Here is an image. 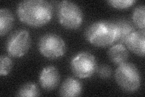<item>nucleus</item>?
I'll use <instances>...</instances> for the list:
<instances>
[{
  "label": "nucleus",
  "mask_w": 145,
  "mask_h": 97,
  "mask_svg": "<svg viewBox=\"0 0 145 97\" xmlns=\"http://www.w3.org/2000/svg\"><path fill=\"white\" fill-rule=\"evenodd\" d=\"M117 32L116 42L117 44H125L131 34L135 31V27L130 21L127 20H120L114 22Z\"/></svg>",
  "instance_id": "obj_12"
},
{
  "label": "nucleus",
  "mask_w": 145,
  "mask_h": 97,
  "mask_svg": "<svg viewBox=\"0 0 145 97\" xmlns=\"http://www.w3.org/2000/svg\"><path fill=\"white\" fill-rule=\"evenodd\" d=\"M13 67L12 59L6 55H1L0 57V75L7 76L10 73Z\"/></svg>",
  "instance_id": "obj_16"
},
{
  "label": "nucleus",
  "mask_w": 145,
  "mask_h": 97,
  "mask_svg": "<svg viewBox=\"0 0 145 97\" xmlns=\"http://www.w3.org/2000/svg\"><path fill=\"white\" fill-rule=\"evenodd\" d=\"M97 72L99 77L103 80L109 79L111 76L112 70L111 67L108 65L103 64V65L97 67Z\"/></svg>",
  "instance_id": "obj_18"
},
{
  "label": "nucleus",
  "mask_w": 145,
  "mask_h": 97,
  "mask_svg": "<svg viewBox=\"0 0 145 97\" xmlns=\"http://www.w3.org/2000/svg\"><path fill=\"white\" fill-rule=\"evenodd\" d=\"M31 41L29 32L24 29L15 31L8 36L6 43V50L9 56L21 58L30 49Z\"/></svg>",
  "instance_id": "obj_7"
},
{
  "label": "nucleus",
  "mask_w": 145,
  "mask_h": 97,
  "mask_svg": "<svg viewBox=\"0 0 145 97\" xmlns=\"http://www.w3.org/2000/svg\"><path fill=\"white\" fill-rule=\"evenodd\" d=\"M85 38L97 48H106L114 44L117 39L114 22L99 21L90 24L85 30Z\"/></svg>",
  "instance_id": "obj_2"
},
{
  "label": "nucleus",
  "mask_w": 145,
  "mask_h": 97,
  "mask_svg": "<svg viewBox=\"0 0 145 97\" xmlns=\"http://www.w3.org/2000/svg\"><path fill=\"white\" fill-rule=\"evenodd\" d=\"M115 80L120 88L128 93L137 91L141 86L140 71L134 64L125 62L119 65L114 73Z\"/></svg>",
  "instance_id": "obj_3"
},
{
  "label": "nucleus",
  "mask_w": 145,
  "mask_h": 97,
  "mask_svg": "<svg viewBox=\"0 0 145 97\" xmlns=\"http://www.w3.org/2000/svg\"><path fill=\"white\" fill-rule=\"evenodd\" d=\"M126 48L139 57H144L145 30H135L125 41Z\"/></svg>",
  "instance_id": "obj_9"
},
{
  "label": "nucleus",
  "mask_w": 145,
  "mask_h": 97,
  "mask_svg": "<svg viewBox=\"0 0 145 97\" xmlns=\"http://www.w3.org/2000/svg\"><path fill=\"white\" fill-rule=\"evenodd\" d=\"M38 49L43 57L49 59L62 57L66 52V44L63 39L56 34L47 33L38 41Z\"/></svg>",
  "instance_id": "obj_5"
},
{
  "label": "nucleus",
  "mask_w": 145,
  "mask_h": 97,
  "mask_svg": "<svg viewBox=\"0 0 145 97\" xmlns=\"http://www.w3.org/2000/svg\"><path fill=\"white\" fill-rule=\"evenodd\" d=\"M16 13L24 24L37 28L46 25L51 21L53 7L44 0H24L18 4Z\"/></svg>",
  "instance_id": "obj_1"
},
{
  "label": "nucleus",
  "mask_w": 145,
  "mask_h": 97,
  "mask_svg": "<svg viewBox=\"0 0 145 97\" xmlns=\"http://www.w3.org/2000/svg\"><path fill=\"white\" fill-rule=\"evenodd\" d=\"M57 18L64 28L76 30L82 24L84 13L76 3L70 1H62L57 6Z\"/></svg>",
  "instance_id": "obj_4"
},
{
  "label": "nucleus",
  "mask_w": 145,
  "mask_h": 97,
  "mask_svg": "<svg viewBox=\"0 0 145 97\" xmlns=\"http://www.w3.org/2000/svg\"><path fill=\"white\" fill-rule=\"evenodd\" d=\"M61 76L58 69L53 66L45 67L40 72L39 81L42 88L47 91L55 89L60 82Z\"/></svg>",
  "instance_id": "obj_8"
},
{
  "label": "nucleus",
  "mask_w": 145,
  "mask_h": 97,
  "mask_svg": "<svg viewBox=\"0 0 145 97\" xmlns=\"http://www.w3.org/2000/svg\"><path fill=\"white\" fill-rule=\"evenodd\" d=\"M16 95L21 97L38 96L40 95V91L37 85L33 82H29L20 87Z\"/></svg>",
  "instance_id": "obj_15"
},
{
  "label": "nucleus",
  "mask_w": 145,
  "mask_h": 97,
  "mask_svg": "<svg viewBox=\"0 0 145 97\" xmlns=\"http://www.w3.org/2000/svg\"><path fill=\"white\" fill-rule=\"evenodd\" d=\"M70 68L76 77L86 79L92 77L97 72V60L90 52H81L72 58Z\"/></svg>",
  "instance_id": "obj_6"
},
{
  "label": "nucleus",
  "mask_w": 145,
  "mask_h": 97,
  "mask_svg": "<svg viewBox=\"0 0 145 97\" xmlns=\"http://www.w3.org/2000/svg\"><path fill=\"white\" fill-rule=\"evenodd\" d=\"M14 23V16L7 8L0 9V35L3 36L12 29Z\"/></svg>",
  "instance_id": "obj_13"
},
{
  "label": "nucleus",
  "mask_w": 145,
  "mask_h": 97,
  "mask_svg": "<svg viewBox=\"0 0 145 97\" xmlns=\"http://www.w3.org/2000/svg\"><path fill=\"white\" fill-rule=\"evenodd\" d=\"M83 86L81 82L73 77H68L62 82L59 94L62 96H79L82 92Z\"/></svg>",
  "instance_id": "obj_10"
},
{
  "label": "nucleus",
  "mask_w": 145,
  "mask_h": 97,
  "mask_svg": "<svg viewBox=\"0 0 145 97\" xmlns=\"http://www.w3.org/2000/svg\"><path fill=\"white\" fill-rule=\"evenodd\" d=\"M107 3L111 7L117 9H126L136 3L135 0H110Z\"/></svg>",
  "instance_id": "obj_17"
},
{
  "label": "nucleus",
  "mask_w": 145,
  "mask_h": 97,
  "mask_svg": "<svg viewBox=\"0 0 145 97\" xmlns=\"http://www.w3.org/2000/svg\"><path fill=\"white\" fill-rule=\"evenodd\" d=\"M132 19L134 25L140 30L145 29V7L144 5H139L134 8Z\"/></svg>",
  "instance_id": "obj_14"
},
{
  "label": "nucleus",
  "mask_w": 145,
  "mask_h": 97,
  "mask_svg": "<svg viewBox=\"0 0 145 97\" xmlns=\"http://www.w3.org/2000/svg\"><path fill=\"white\" fill-rule=\"evenodd\" d=\"M108 56L112 63L119 66L127 61L129 52L125 44H113L108 49Z\"/></svg>",
  "instance_id": "obj_11"
}]
</instances>
